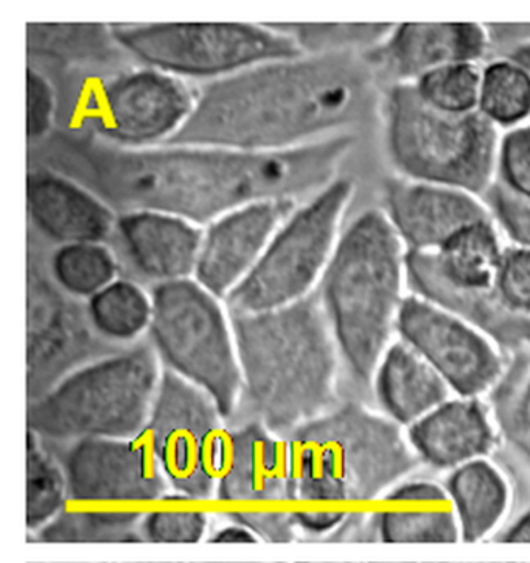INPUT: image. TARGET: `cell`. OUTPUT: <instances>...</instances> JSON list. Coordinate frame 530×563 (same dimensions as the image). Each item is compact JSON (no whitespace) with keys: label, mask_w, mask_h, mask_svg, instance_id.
Listing matches in <instances>:
<instances>
[{"label":"cell","mask_w":530,"mask_h":563,"mask_svg":"<svg viewBox=\"0 0 530 563\" xmlns=\"http://www.w3.org/2000/svg\"><path fill=\"white\" fill-rule=\"evenodd\" d=\"M487 25L477 22H405L366 54L378 81L413 85L423 75L456 63H483L490 54Z\"/></svg>","instance_id":"cell-18"},{"label":"cell","mask_w":530,"mask_h":563,"mask_svg":"<svg viewBox=\"0 0 530 563\" xmlns=\"http://www.w3.org/2000/svg\"><path fill=\"white\" fill-rule=\"evenodd\" d=\"M378 115L396 175L483 198L494 186L501 133L479 112L445 114L424 103L412 85H390L379 97Z\"/></svg>","instance_id":"cell-7"},{"label":"cell","mask_w":530,"mask_h":563,"mask_svg":"<svg viewBox=\"0 0 530 563\" xmlns=\"http://www.w3.org/2000/svg\"><path fill=\"white\" fill-rule=\"evenodd\" d=\"M115 232L135 274L153 287L195 276L205 228L170 213L133 210L119 213Z\"/></svg>","instance_id":"cell-21"},{"label":"cell","mask_w":530,"mask_h":563,"mask_svg":"<svg viewBox=\"0 0 530 563\" xmlns=\"http://www.w3.org/2000/svg\"><path fill=\"white\" fill-rule=\"evenodd\" d=\"M217 500L296 501L287 439L274 437L257 422L229 427L228 456Z\"/></svg>","instance_id":"cell-20"},{"label":"cell","mask_w":530,"mask_h":563,"mask_svg":"<svg viewBox=\"0 0 530 563\" xmlns=\"http://www.w3.org/2000/svg\"><path fill=\"white\" fill-rule=\"evenodd\" d=\"M445 489L464 542L486 540L501 525L509 508V484L501 472L486 460L454 468Z\"/></svg>","instance_id":"cell-26"},{"label":"cell","mask_w":530,"mask_h":563,"mask_svg":"<svg viewBox=\"0 0 530 563\" xmlns=\"http://www.w3.org/2000/svg\"><path fill=\"white\" fill-rule=\"evenodd\" d=\"M504 236L494 219L477 221L459 231L432 253L439 274L456 288L490 290L504 253Z\"/></svg>","instance_id":"cell-27"},{"label":"cell","mask_w":530,"mask_h":563,"mask_svg":"<svg viewBox=\"0 0 530 563\" xmlns=\"http://www.w3.org/2000/svg\"><path fill=\"white\" fill-rule=\"evenodd\" d=\"M372 393L387 419L408 428L450 399L446 382L401 340L379 360Z\"/></svg>","instance_id":"cell-25"},{"label":"cell","mask_w":530,"mask_h":563,"mask_svg":"<svg viewBox=\"0 0 530 563\" xmlns=\"http://www.w3.org/2000/svg\"><path fill=\"white\" fill-rule=\"evenodd\" d=\"M48 273L64 292L88 302L119 279L122 265L104 243H70L56 247Z\"/></svg>","instance_id":"cell-31"},{"label":"cell","mask_w":530,"mask_h":563,"mask_svg":"<svg viewBox=\"0 0 530 563\" xmlns=\"http://www.w3.org/2000/svg\"><path fill=\"white\" fill-rule=\"evenodd\" d=\"M379 81L361 54L273 59L206 82L183 130L165 145L279 153L353 133L379 107Z\"/></svg>","instance_id":"cell-2"},{"label":"cell","mask_w":530,"mask_h":563,"mask_svg":"<svg viewBox=\"0 0 530 563\" xmlns=\"http://www.w3.org/2000/svg\"><path fill=\"white\" fill-rule=\"evenodd\" d=\"M209 518L201 510H154L142 518L144 542L198 543L206 536Z\"/></svg>","instance_id":"cell-38"},{"label":"cell","mask_w":530,"mask_h":563,"mask_svg":"<svg viewBox=\"0 0 530 563\" xmlns=\"http://www.w3.org/2000/svg\"><path fill=\"white\" fill-rule=\"evenodd\" d=\"M209 542L220 543V545H223V543L235 545V543H257L258 539L252 534L250 529L231 521V525H228V527L217 529L212 537H210Z\"/></svg>","instance_id":"cell-44"},{"label":"cell","mask_w":530,"mask_h":563,"mask_svg":"<svg viewBox=\"0 0 530 563\" xmlns=\"http://www.w3.org/2000/svg\"><path fill=\"white\" fill-rule=\"evenodd\" d=\"M382 202L408 253H438L462 229L492 219L486 200L472 191L398 175L383 183Z\"/></svg>","instance_id":"cell-16"},{"label":"cell","mask_w":530,"mask_h":563,"mask_svg":"<svg viewBox=\"0 0 530 563\" xmlns=\"http://www.w3.org/2000/svg\"><path fill=\"white\" fill-rule=\"evenodd\" d=\"M297 205L291 200L251 202L207 224L194 279L217 298H228L258 264Z\"/></svg>","instance_id":"cell-17"},{"label":"cell","mask_w":530,"mask_h":563,"mask_svg":"<svg viewBox=\"0 0 530 563\" xmlns=\"http://www.w3.org/2000/svg\"><path fill=\"white\" fill-rule=\"evenodd\" d=\"M27 210L37 231L59 246L104 243L119 219L99 195L51 167L29 170Z\"/></svg>","instance_id":"cell-19"},{"label":"cell","mask_w":530,"mask_h":563,"mask_svg":"<svg viewBox=\"0 0 530 563\" xmlns=\"http://www.w3.org/2000/svg\"><path fill=\"white\" fill-rule=\"evenodd\" d=\"M273 27L295 40L302 54H361L378 47L394 24H355V22H276Z\"/></svg>","instance_id":"cell-34"},{"label":"cell","mask_w":530,"mask_h":563,"mask_svg":"<svg viewBox=\"0 0 530 563\" xmlns=\"http://www.w3.org/2000/svg\"><path fill=\"white\" fill-rule=\"evenodd\" d=\"M495 183L515 197L530 200V123L501 133Z\"/></svg>","instance_id":"cell-37"},{"label":"cell","mask_w":530,"mask_h":563,"mask_svg":"<svg viewBox=\"0 0 530 563\" xmlns=\"http://www.w3.org/2000/svg\"><path fill=\"white\" fill-rule=\"evenodd\" d=\"M408 441L420 461L435 468H457L484 460L496 434L483 401L459 397L408 428Z\"/></svg>","instance_id":"cell-23"},{"label":"cell","mask_w":530,"mask_h":563,"mask_svg":"<svg viewBox=\"0 0 530 563\" xmlns=\"http://www.w3.org/2000/svg\"><path fill=\"white\" fill-rule=\"evenodd\" d=\"M483 64L456 63L423 75L413 89L424 103L445 114L465 115L477 112Z\"/></svg>","instance_id":"cell-35"},{"label":"cell","mask_w":530,"mask_h":563,"mask_svg":"<svg viewBox=\"0 0 530 563\" xmlns=\"http://www.w3.org/2000/svg\"><path fill=\"white\" fill-rule=\"evenodd\" d=\"M69 500L66 473L40 437L27 430V529L40 531Z\"/></svg>","instance_id":"cell-33"},{"label":"cell","mask_w":530,"mask_h":563,"mask_svg":"<svg viewBox=\"0 0 530 563\" xmlns=\"http://www.w3.org/2000/svg\"><path fill=\"white\" fill-rule=\"evenodd\" d=\"M406 288L408 251L382 209L364 210L342 231L316 290L340 349L345 397L372 393Z\"/></svg>","instance_id":"cell-4"},{"label":"cell","mask_w":530,"mask_h":563,"mask_svg":"<svg viewBox=\"0 0 530 563\" xmlns=\"http://www.w3.org/2000/svg\"><path fill=\"white\" fill-rule=\"evenodd\" d=\"M120 51L112 25L27 24V54L59 63L101 62Z\"/></svg>","instance_id":"cell-32"},{"label":"cell","mask_w":530,"mask_h":563,"mask_svg":"<svg viewBox=\"0 0 530 563\" xmlns=\"http://www.w3.org/2000/svg\"><path fill=\"white\" fill-rule=\"evenodd\" d=\"M198 89L163 70L144 66L101 82L90 96L92 134L128 150L168 144L197 103Z\"/></svg>","instance_id":"cell-13"},{"label":"cell","mask_w":530,"mask_h":563,"mask_svg":"<svg viewBox=\"0 0 530 563\" xmlns=\"http://www.w3.org/2000/svg\"><path fill=\"white\" fill-rule=\"evenodd\" d=\"M148 341L165 369L198 386L228 422L242 393V371L228 307L194 277L154 285Z\"/></svg>","instance_id":"cell-8"},{"label":"cell","mask_w":530,"mask_h":563,"mask_svg":"<svg viewBox=\"0 0 530 563\" xmlns=\"http://www.w3.org/2000/svg\"><path fill=\"white\" fill-rule=\"evenodd\" d=\"M144 514L134 510H67L35 532L43 543H144Z\"/></svg>","instance_id":"cell-30"},{"label":"cell","mask_w":530,"mask_h":563,"mask_svg":"<svg viewBox=\"0 0 530 563\" xmlns=\"http://www.w3.org/2000/svg\"><path fill=\"white\" fill-rule=\"evenodd\" d=\"M45 445L63 465L70 501L144 503L168 497L170 484L145 434Z\"/></svg>","instance_id":"cell-15"},{"label":"cell","mask_w":530,"mask_h":563,"mask_svg":"<svg viewBox=\"0 0 530 563\" xmlns=\"http://www.w3.org/2000/svg\"><path fill=\"white\" fill-rule=\"evenodd\" d=\"M161 377L152 343L137 341L86 364L27 404V430L54 444L142 437Z\"/></svg>","instance_id":"cell-6"},{"label":"cell","mask_w":530,"mask_h":563,"mask_svg":"<svg viewBox=\"0 0 530 563\" xmlns=\"http://www.w3.org/2000/svg\"><path fill=\"white\" fill-rule=\"evenodd\" d=\"M398 340L430 364L451 391L477 399L506 373L504 354L494 341L464 319L409 292L397 319Z\"/></svg>","instance_id":"cell-14"},{"label":"cell","mask_w":530,"mask_h":563,"mask_svg":"<svg viewBox=\"0 0 530 563\" xmlns=\"http://www.w3.org/2000/svg\"><path fill=\"white\" fill-rule=\"evenodd\" d=\"M477 112L499 133L530 123V75L501 55L483 64Z\"/></svg>","instance_id":"cell-29"},{"label":"cell","mask_w":530,"mask_h":563,"mask_svg":"<svg viewBox=\"0 0 530 563\" xmlns=\"http://www.w3.org/2000/svg\"><path fill=\"white\" fill-rule=\"evenodd\" d=\"M501 543H530V508L496 536Z\"/></svg>","instance_id":"cell-45"},{"label":"cell","mask_w":530,"mask_h":563,"mask_svg":"<svg viewBox=\"0 0 530 563\" xmlns=\"http://www.w3.org/2000/svg\"><path fill=\"white\" fill-rule=\"evenodd\" d=\"M494 394L496 411L510 441L530 438V369L528 354L515 356Z\"/></svg>","instance_id":"cell-36"},{"label":"cell","mask_w":530,"mask_h":563,"mask_svg":"<svg viewBox=\"0 0 530 563\" xmlns=\"http://www.w3.org/2000/svg\"><path fill=\"white\" fill-rule=\"evenodd\" d=\"M375 512L378 540L386 543H456L461 540L449 492L427 479L397 484Z\"/></svg>","instance_id":"cell-24"},{"label":"cell","mask_w":530,"mask_h":563,"mask_svg":"<svg viewBox=\"0 0 530 563\" xmlns=\"http://www.w3.org/2000/svg\"><path fill=\"white\" fill-rule=\"evenodd\" d=\"M287 441L296 501H372L420 464L400 426L352 397L297 428Z\"/></svg>","instance_id":"cell-5"},{"label":"cell","mask_w":530,"mask_h":563,"mask_svg":"<svg viewBox=\"0 0 530 563\" xmlns=\"http://www.w3.org/2000/svg\"><path fill=\"white\" fill-rule=\"evenodd\" d=\"M296 527L308 536H332L349 512L342 509L295 510Z\"/></svg>","instance_id":"cell-43"},{"label":"cell","mask_w":530,"mask_h":563,"mask_svg":"<svg viewBox=\"0 0 530 563\" xmlns=\"http://www.w3.org/2000/svg\"><path fill=\"white\" fill-rule=\"evenodd\" d=\"M514 444L517 445L521 452H525L526 456L530 457V438L520 439V441H515Z\"/></svg>","instance_id":"cell-47"},{"label":"cell","mask_w":530,"mask_h":563,"mask_svg":"<svg viewBox=\"0 0 530 563\" xmlns=\"http://www.w3.org/2000/svg\"><path fill=\"white\" fill-rule=\"evenodd\" d=\"M122 349L93 330L86 303L64 292L29 253L27 404L86 364Z\"/></svg>","instance_id":"cell-12"},{"label":"cell","mask_w":530,"mask_h":563,"mask_svg":"<svg viewBox=\"0 0 530 563\" xmlns=\"http://www.w3.org/2000/svg\"><path fill=\"white\" fill-rule=\"evenodd\" d=\"M232 523L250 529L258 540L289 543L297 539L295 514L287 510H232L225 514Z\"/></svg>","instance_id":"cell-42"},{"label":"cell","mask_w":530,"mask_h":563,"mask_svg":"<svg viewBox=\"0 0 530 563\" xmlns=\"http://www.w3.org/2000/svg\"><path fill=\"white\" fill-rule=\"evenodd\" d=\"M355 194L353 179L340 176L299 202L255 268L224 299L229 313L277 310L313 295L340 242Z\"/></svg>","instance_id":"cell-9"},{"label":"cell","mask_w":530,"mask_h":563,"mask_svg":"<svg viewBox=\"0 0 530 563\" xmlns=\"http://www.w3.org/2000/svg\"><path fill=\"white\" fill-rule=\"evenodd\" d=\"M146 563H154V562H146ZM157 563H165V562H157ZM190 563H194V562H190Z\"/></svg>","instance_id":"cell-48"},{"label":"cell","mask_w":530,"mask_h":563,"mask_svg":"<svg viewBox=\"0 0 530 563\" xmlns=\"http://www.w3.org/2000/svg\"><path fill=\"white\" fill-rule=\"evenodd\" d=\"M93 330L108 343L126 347L141 341L153 318L152 292L130 277H119L86 302Z\"/></svg>","instance_id":"cell-28"},{"label":"cell","mask_w":530,"mask_h":563,"mask_svg":"<svg viewBox=\"0 0 530 563\" xmlns=\"http://www.w3.org/2000/svg\"><path fill=\"white\" fill-rule=\"evenodd\" d=\"M408 288L412 295L464 319L498 345L503 354H529L530 317L514 313L490 290H464L449 284L438 268L432 254L408 253Z\"/></svg>","instance_id":"cell-22"},{"label":"cell","mask_w":530,"mask_h":563,"mask_svg":"<svg viewBox=\"0 0 530 563\" xmlns=\"http://www.w3.org/2000/svg\"><path fill=\"white\" fill-rule=\"evenodd\" d=\"M145 437L175 490L167 498L216 497L228 456L229 427L202 389L163 367Z\"/></svg>","instance_id":"cell-11"},{"label":"cell","mask_w":530,"mask_h":563,"mask_svg":"<svg viewBox=\"0 0 530 563\" xmlns=\"http://www.w3.org/2000/svg\"><path fill=\"white\" fill-rule=\"evenodd\" d=\"M355 145L349 133L279 153L205 145L128 150L88 133L48 137L44 153L51 168L118 213L156 210L205 228L251 202L308 200L340 178Z\"/></svg>","instance_id":"cell-1"},{"label":"cell","mask_w":530,"mask_h":563,"mask_svg":"<svg viewBox=\"0 0 530 563\" xmlns=\"http://www.w3.org/2000/svg\"><path fill=\"white\" fill-rule=\"evenodd\" d=\"M484 200L509 245L530 251V200L515 197L496 183L484 195Z\"/></svg>","instance_id":"cell-40"},{"label":"cell","mask_w":530,"mask_h":563,"mask_svg":"<svg viewBox=\"0 0 530 563\" xmlns=\"http://www.w3.org/2000/svg\"><path fill=\"white\" fill-rule=\"evenodd\" d=\"M120 51L144 66L186 81L212 82L273 62L303 55L291 36L270 24L152 22L112 25Z\"/></svg>","instance_id":"cell-10"},{"label":"cell","mask_w":530,"mask_h":563,"mask_svg":"<svg viewBox=\"0 0 530 563\" xmlns=\"http://www.w3.org/2000/svg\"><path fill=\"white\" fill-rule=\"evenodd\" d=\"M494 290L507 309L530 317V251L507 243Z\"/></svg>","instance_id":"cell-39"},{"label":"cell","mask_w":530,"mask_h":563,"mask_svg":"<svg viewBox=\"0 0 530 563\" xmlns=\"http://www.w3.org/2000/svg\"><path fill=\"white\" fill-rule=\"evenodd\" d=\"M56 92L41 70L27 69V139L30 144L47 141L54 128Z\"/></svg>","instance_id":"cell-41"},{"label":"cell","mask_w":530,"mask_h":563,"mask_svg":"<svg viewBox=\"0 0 530 563\" xmlns=\"http://www.w3.org/2000/svg\"><path fill=\"white\" fill-rule=\"evenodd\" d=\"M229 317L242 393L228 427L257 422L287 439L340 404V349L318 291L281 309Z\"/></svg>","instance_id":"cell-3"},{"label":"cell","mask_w":530,"mask_h":563,"mask_svg":"<svg viewBox=\"0 0 530 563\" xmlns=\"http://www.w3.org/2000/svg\"><path fill=\"white\" fill-rule=\"evenodd\" d=\"M504 55L509 56V58H512L518 64H521V66L525 67V69L528 70V74L530 75V40L522 41V43L510 48V51H507Z\"/></svg>","instance_id":"cell-46"}]
</instances>
